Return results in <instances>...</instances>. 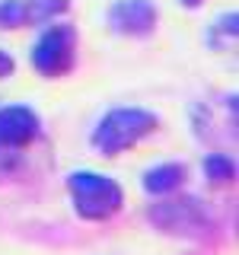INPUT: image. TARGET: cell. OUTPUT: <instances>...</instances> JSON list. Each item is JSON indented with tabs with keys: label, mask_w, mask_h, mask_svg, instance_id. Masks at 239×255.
Wrapping results in <instances>:
<instances>
[{
	"label": "cell",
	"mask_w": 239,
	"mask_h": 255,
	"mask_svg": "<svg viewBox=\"0 0 239 255\" xmlns=\"http://www.w3.org/2000/svg\"><path fill=\"white\" fill-rule=\"evenodd\" d=\"M159 131V115L140 106H118L109 109L106 115L96 122L93 134H90V147L99 156H118L134 150L137 143H143L150 134Z\"/></svg>",
	"instance_id": "6da1fadb"
},
{
	"label": "cell",
	"mask_w": 239,
	"mask_h": 255,
	"mask_svg": "<svg viewBox=\"0 0 239 255\" xmlns=\"http://www.w3.org/2000/svg\"><path fill=\"white\" fill-rule=\"evenodd\" d=\"M67 195L80 220L106 223L124 207V188L112 175L96 169H77L67 175Z\"/></svg>",
	"instance_id": "7a4b0ae2"
},
{
	"label": "cell",
	"mask_w": 239,
	"mask_h": 255,
	"mask_svg": "<svg viewBox=\"0 0 239 255\" xmlns=\"http://www.w3.org/2000/svg\"><path fill=\"white\" fill-rule=\"evenodd\" d=\"M77 48H80L77 26L74 22H64V19H54L48 26H42L38 38L32 42L29 64L38 77L61 80L77 67Z\"/></svg>",
	"instance_id": "3957f363"
},
{
	"label": "cell",
	"mask_w": 239,
	"mask_h": 255,
	"mask_svg": "<svg viewBox=\"0 0 239 255\" xmlns=\"http://www.w3.org/2000/svg\"><path fill=\"white\" fill-rule=\"evenodd\" d=\"M147 217L159 233L179 236V239H201L207 230L214 227L204 201H198L195 195H166V198H159L156 204H150Z\"/></svg>",
	"instance_id": "277c9868"
},
{
	"label": "cell",
	"mask_w": 239,
	"mask_h": 255,
	"mask_svg": "<svg viewBox=\"0 0 239 255\" xmlns=\"http://www.w3.org/2000/svg\"><path fill=\"white\" fill-rule=\"evenodd\" d=\"M159 10L153 0H112L106 10L109 32L121 38H147L156 32Z\"/></svg>",
	"instance_id": "5b68a950"
},
{
	"label": "cell",
	"mask_w": 239,
	"mask_h": 255,
	"mask_svg": "<svg viewBox=\"0 0 239 255\" xmlns=\"http://www.w3.org/2000/svg\"><path fill=\"white\" fill-rule=\"evenodd\" d=\"M70 0H0V29H35L61 19Z\"/></svg>",
	"instance_id": "8992f818"
},
{
	"label": "cell",
	"mask_w": 239,
	"mask_h": 255,
	"mask_svg": "<svg viewBox=\"0 0 239 255\" xmlns=\"http://www.w3.org/2000/svg\"><path fill=\"white\" fill-rule=\"evenodd\" d=\"M42 137V118L35 109L13 102V106H0V150L13 153V150H26Z\"/></svg>",
	"instance_id": "52a82bcc"
},
{
	"label": "cell",
	"mask_w": 239,
	"mask_h": 255,
	"mask_svg": "<svg viewBox=\"0 0 239 255\" xmlns=\"http://www.w3.org/2000/svg\"><path fill=\"white\" fill-rule=\"evenodd\" d=\"M188 179V166L185 163H175V159H169V163H156L150 166L147 172H143L140 185L147 195L153 198H166V195H175L182 185H185Z\"/></svg>",
	"instance_id": "ba28073f"
},
{
	"label": "cell",
	"mask_w": 239,
	"mask_h": 255,
	"mask_svg": "<svg viewBox=\"0 0 239 255\" xmlns=\"http://www.w3.org/2000/svg\"><path fill=\"white\" fill-rule=\"evenodd\" d=\"M201 169H204V179L211 185H230L236 179V163L230 153H207L201 159Z\"/></svg>",
	"instance_id": "9c48e42d"
},
{
	"label": "cell",
	"mask_w": 239,
	"mask_h": 255,
	"mask_svg": "<svg viewBox=\"0 0 239 255\" xmlns=\"http://www.w3.org/2000/svg\"><path fill=\"white\" fill-rule=\"evenodd\" d=\"M236 22H239V16H236V10H230V13H223L217 22L211 26V32H207V42L211 38H223L220 42V51H227V48H233V42H236Z\"/></svg>",
	"instance_id": "30bf717a"
},
{
	"label": "cell",
	"mask_w": 239,
	"mask_h": 255,
	"mask_svg": "<svg viewBox=\"0 0 239 255\" xmlns=\"http://www.w3.org/2000/svg\"><path fill=\"white\" fill-rule=\"evenodd\" d=\"M13 70H16L13 54L6 51V48H0V80H10V77H13Z\"/></svg>",
	"instance_id": "8fae6325"
},
{
	"label": "cell",
	"mask_w": 239,
	"mask_h": 255,
	"mask_svg": "<svg viewBox=\"0 0 239 255\" xmlns=\"http://www.w3.org/2000/svg\"><path fill=\"white\" fill-rule=\"evenodd\" d=\"M179 3H182V6H185V10H198V6H201V3H204V0H179Z\"/></svg>",
	"instance_id": "7c38bea8"
}]
</instances>
